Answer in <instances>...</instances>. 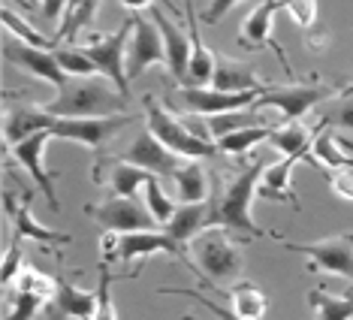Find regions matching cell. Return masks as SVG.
<instances>
[{
  "label": "cell",
  "mask_w": 353,
  "mask_h": 320,
  "mask_svg": "<svg viewBox=\"0 0 353 320\" xmlns=\"http://www.w3.org/2000/svg\"><path fill=\"white\" fill-rule=\"evenodd\" d=\"M260 94L266 91H221V88H208V85H184L179 88V103L181 112L190 115H218V112H232V109H251Z\"/></svg>",
  "instance_id": "11"
},
{
  "label": "cell",
  "mask_w": 353,
  "mask_h": 320,
  "mask_svg": "<svg viewBox=\"0 0 353 320\" xmlns=\"http://www.w3.org/2000/svg\"><path fill=\"white\" fill-rule=\"evenodd\" d=\"M121 3L127 6V10H133V12H139V10H148L154 0H121Z\"/></svg>",
  "instance_id": "47"
},
{
  "label": "cell",
  "mask_w": 353,
  "mask_h": 320,
  "mask_svg": "<svg viewBox=\"0 0 353 320\" xmlns=\"http://www.w3.org/2000/svg\"><path fill=\"white\" fill-rule=\"evenodd\" d=\"M58 118L49 115L43 106H25V103H15L3 112V139L6 146H15V142L28 139L39 130H52Z\"/></svg>",
  "instance_id": "21"
},
{
  "label": "cell",
  "mask_w": 353,
  "mask_h": 320,
  "mask_svg": "<svg viewBox=\"0 0 353 320\" xmlns=\"http://www.w3.org/2000/svg\"><path fill=\"white\" fill-rule=\"evenodd\" d=\"M15 290L37 293V296H43L46 302H52L54 293H58V281L49 278L46 272H39L37 266H21V272L15 275Z\"/></svg>",
  "instance_id": "33"
},
{
  "label": "cell",
  "mask_w": 353,
  "mask_h": 320,
  "mask_svg": "<svg viewBox=\"0 0 353 320\" xmlns=\"http://www.w3.org/2000/svg\"><path fill=\"white\" fill-rule=\"evenodd\" d=\"M335 97L332 85L320 82H296V85H272L266 94H260V100L254 103V109H278L284 121H299L302 115L314 112L320 103Z\"/></svg>",
  "instance_id": "7"
},
{
  "label": "cell",
  "mask_w": 353,
  "mask_h": 320,
  "mask_svg": "<svg viewBox=\"0 0 353 320\" xmlns=\"http://www.w3.org/2000/svg\"><path fill=\"white\" fill-rule=\"evenodd\" d=\"M54 118H91V115H121L127 97L103 73L73 76L58 88V97L39 103Z\"/></svg>",
  "instance_id": "1"
},
{
  "label": "cell",
  "mask_w": 353,
  "mask_h": 320,
  "mask_svg": "<svg viewBox=\"0 0 353 320\" xmlns=\"http://www.w3.org/2000/svg\"><path fill=\"white\" fill-rule=\"evenodd\" d=\"M326 127V121H320L314 127L302 124V121H284L281 127H272L269 133V146L278 148L284 157H308L311 146H314L317 133Z\"/></svg>",
  "instance_id": "23"
},
{
  "label": "cell",
  "mask_w": 353,
  "mask_h": 320,
  "mask_svg": "<svg viewBox=\"0 0 353 320\" xmlns=\"http://www.w3.org/2000/svg\"><path fill=\"white\" fill-rule=\"evenodd\" d=\"M205 118V127H208V136L214 142L227 133H236V130H245V127H260L266 124V115L260 109H232V112H218V115H203Z\"/></svg>",
  "instance_id": "28"
},
{
  "label": "cell",
  "mask_w": 353,
  "mask_h": 320,
  "mask_svg": "<svg viewBox=\"0 0 353 320\" xmlns=\"http://www.w3.org/2000/svg\"><path fill=\"white\" fill-rule=\"evenodd\" d=\"M54 54H58V61H61V67H63V73L67 76H94V73H100L97 63L88 58L79 46H58Z\"/></svg>",
  "instance_id": "36"
},
{
  "label": "cell",
  "mask_w": 353,
  "mask_h": 320,
  "mask_svg": "<svg viewBox=\"0 0 353 320\" xmlns=\"http://www.w3.org/2000/svg\"><path fill=\"white\" fill-rule=\"evenodd\" d=\"M227 296H230V311L236 320H263L269 308V296L251 281H236V287Z\"/></svg>",
  "instance_id": "27"
},
{
  "label": "cell",
  "mask_w": 353,
  "mask_h": 320,
  "mask_svg": "<svg viewBox=\"0 0 353 320\" xmlns=\"http://www.w3.org/2000/svg\"><path fill=\"white\" fill-rule=\"evenodd\" d=\"M3 61L10 63V67L21 70V73L49 82L52 88H61L70 79L67 73H63V67H61L54 49H39V46H30V43H25V39H19L15 34L3 37Z\"/></svg>",
  "instance_id": "10"
},
{
  "label": "cell",
  "mask_w": 353,
  "mask_h": 320,
  "mask_svg": "<svg viewBox=\"0 0 353 320\" xmlns=\"http://www.w3.org/2000/svg\"><path fill=\"white\" fill-rule=\"evenodd\" d=\"M25 3H28V6H30V3H37V0H25Z\"/></svg>",
  "instance_id": "48"
},
{
  "label": "cell",
  "mask_w": 353,
  "mask_h": 320,
  "mask_svg": "<svg viewBox=\"0 0 353 320\" xmlns=\"http://www.w3.org/2000/svg\"><path fill=\"white\" fill-rule=\"evenodd\" d=\"M278 242H284L281 236H275ZM284 248L290 251H299V254H308L311 263L323 272H332V275H341L353 281V236H329V239H320V242H311V245H299V242H284Z\"/></svg>",
  "instance_id": "14"
},
{
  "label": "cell",
  "mask_w": 353,
  "mask_h": 320,
  "mask_svg": "<svg viewBox=\"0 0 353 320\" xmlns=\"http://www.w3.org/2000/svg\"><path fill=\"white\" fill-rule=\"evenodd\" d=\"M239 3H242V0H208V10L203 12V21L205 25H218V21H223V15Z\"/></svg>",
  "instance_id": "44"
},
{
  "label": "cell",
  "mask_w": 353,
  "mask_h": 320,
  "mask_svg": "<svg viewBox=\"0 0 353 320\" xmlns=\"http://www.w3.org/2000/svg\"><path fill=\"white\" fill-rule=\"evenodd\" d=\"M269 133L272 127L269 124H260V127H245V130H236V133H227L218 139V148L221 154H236L242 157L248 154L254 146H260V142H269Z\"/></svg>",
  "instance_id": "32"
},
{
  "label": "cell",
  "mask_w": 353,
  "mask_h": 320,
  "mask_svg": "<svg viewBox=\"0 0 353 320\" xmlns=\"http://www.w3.org/2000/svg\"><path fill=\"white\" fill-rule=\"evenodd\" d=\"M154 63H166V49H163V37L160 28L154 25V19H142L139 12H133V30H130V43H127V79L136 82L148 67Z\"/></svg>",
  "instance_id": "12"
},
{
  "label": "cell",
  "mask_w": 353,
  "mask_h": 320,
  "mask_svg": "<svg viewBox=\"0 0 353 320\" xmlns=\"http://www.w3.org/2000/svg\"><path fill=\"white\" fill-rule=\"evenodd\" d=\"M208 218H212V206L208 203H181L170 218V223H166V233L181 251H188V245L203 230H208Z\"/></svg>",
  "instance_id": "22"
},
{
  "label": "cell",
  "mask_w": 353,
  "mask_h": 320,
  "mask_svg": "<svg viewBox=\"0 0 353 320\" xmlns=\"http://www.w3.org/2000/svg\"><path fill=\"white\" fill-rule=\"evenodd\" d=\"M170 254V257L181 260L188 269H196V263L188 257V254L181 251L179 245L170 239V233H157V230H136V233H106L103 236V260L112 263V260H124V263H145L148 257H154V254Z\"/></svg>",
  "instance_id": "4"
},
{
  "label": "cell",
  "mask_w": 353,
  "mask_h": 320,
  "mask_svg": "<svg viewBox=\"0 0 353 320\" xmlns=\"http://www.w3.org/2000/svg\"><path fill=\"white\" fill-rule=\"evenodd\" d=\"M154 172L142 170V166L130 163V160H109V163H97V170H94V179L100 181V185H106L112 190V197H136L142 188L148 185V179Z\"/></svg>",
  "instance_id": "19"
},
{
  "label": "cell",
  "mask_w": 353,
  "mask_h": 320,
  "mask_svg": "<svg viewBox=\"0 0 353 320\" xmlns=\"http://www.w3.org/2000/svg\"><path fill=\"white\" fill-rule=\"evenodd\" d=\"M139 121V115H91V118H58L52 127L54 139H70L88 148H103L109 139H115L124 127Z\"/></svg>",
  "instance_id": "8"
},
{
  "label": "cell",
  "mask_w": 353,
  "mask_h": 320,
  "mask_svg": "<svg viewBox=\"0 0 353 320\" xmlns=\"http://www.w3.org/2000/svg\"><path fill=\"white\" fill-rule=\"evenodd\" d=\"M3 28L10 30V34H15L19 39H25V43L30 46H39V49H58V39H46L43 34H39L37 28H30L21 15H15L12 10H3Z\"/></svg>",
  "instance_id": "37"
},
{
  "label": "cell",
  "mask_w": 353,
  "mask_h": 320,
  "mask_svg": "<svg viewBox=\"0 0 353 320\" xmlns=\"http://www.w3.org/2000/svg\"><path fill=\"white\" fill-rule=\"evenodd\" d=\"M157 293H166V296H184V299H194V302H203V306L212 311V314H218L221 320H236L232 317V311H227V308H221L218 302L212 299V296H203L199 290H188V287H160Z\"/></svg>",
  "instance_id": "41"
},
{
  "label": "cell",
  "mask_w": 353,
  "mask_h": 320,
  "mask_svg": "<svg viewBox=\"0 0 353 320\" xmlns=\"http://www.w3.org/2000/svg\"><path fill=\"white\" fill-rule=\"evenodd\" d=\"M43 306H46L43 296L25 293V290H15L12 302H10V311H6V317H3V320H34V317H37V311L43 308Z\"/></svg>",
  "instance_id": "38"
},
{
  "label": "cell",
  "mask_w": 353,
  "mask_h": 320,
  "mask_svg": "<svg viewBox=\"0 0 353 320\" xmlns=\"http://www.w3.org/2000/svg\"><path fill=\"white\" fill-rule=\"evenodd\" d=\"M212 85L221 88V91H269L272 88V82H263L248 61H236L221 52H214Z\"/></svg>",
  "instance_id": "20"
},
{
  "label": "cell",
  "mask_w": 353,
  "mask_h": 320,
  "mask_svg": "<svg viewBox=\"0 0 353 320\" xmlns=\"http://www.w3.org/2000/svg\"><path fill=\"white\" fill-rule=\"evenodd\" d=\"M97 275H100V281H97V314H94V320H118L115 299H112V281H115V275H112L106 260H100Z\"/></svg>",
  "instance_id": "35"
},
{
  "label": "cell",
  "mask_w": 353,
  "mask_h": 320,
  "mask_svg": "<svg viewBox=\"0 0 353 320\" xmlns=\"http://www.w3.org/2000/svg\"><path fill=\"white\" fill-rule=\"evenodd\" d=\"M142 106H145L148 130L154 133L166 148H172L179 157H184V160H205V157H218L221 154L218 142L203 139L199 133H194L184 118L172 115V112H166L163 106H160L154 94H145V97H142Z\"/></svg>",
  "instance_id": "3"
},
{
  "label": "cell",
  "mask_w": 353,
  "mask_h": 320,
  "mask_svg": "<svg viewBox=\"0 0 353 320\" xmlns=\"http://www.w3.org/2000/svg\"><path fill=\"white\" fill-rule=\"evenodd\" d=\"M227 233L230 230H223V227H208L190 242V254H194L199 275L214 278L218 284L236 281V278L242 275V266H245L242 248L232 242Z\"/></svg>",
  "instance_id": "5"
},
{
  "label": "cell",
  "mask_w": 353,
  "mask_h": 320,
  "mask_svg": "<svg viewBox=\"0 0 353 320\" xmlns=\"http://www.w3.org/2000/svg\"><path fill=\"white\" fill-rule=\"evenodd\" d=\"M118 157L130 160V163L142 166V170H148V172H154V175H170V179L179 172V166H181V160H184V157L175 154L172 148H166L163 142H160L157 136L148 130V127L139 136H136V139Z\"/></svg>",
  "instance_id": "15"
},
{
  "label": "cell",
  "mask_w": 353,
  "mask_h": 320,
  "mask_svg": "<svg viewBox=\"0 0 353 320\" xmlns=\"http://www.w3.org/2000/svg\"><path fill=\"white\" fill-rule=\"evenodd\" d=\"M329 175V188L332 194L344 199V203H353V166H339V170H326Z\"/></svg>",
  "instance_id": "43"
},
{
  "label": "cell",
  "mask_w": 353,
  "mask_h": 320,
  "mask_svg": "<svg viewBox=\"0 0 353 320\" xmlns=\"http://www.w3.org/2000/svg\"><path fill=\"white\" fill-rule=\"evenodd\" d=\"M263 170H266L263 163H251V166H245L236 179H230L223 194L212 203L208 227H223V230H230V233H245L251 239H263V230L256 227L251 218V199L256 197Z\"/></svg>",
  "instance_id": "2"
},
{
  "label": "cell",
  "mask_w": 353,
  "mask_h": 320,
  "mask_svg": "<svg viewBox=\"0 0 353 320\" xmlns=\"http://www.w3.org/2000/svg\"><path fill=\"white\" fill-rule=\"evenodd\" d=\"M323 121L353 133V91H347L341 100H332V106H329V112L323 115Z\"/></svg>",
  "instance_id": "40"
},
{
  "label": "cell",
  "mask_w": 353,
  "mask_h": 320,
  "mask_svg": "<svg viewBox=\"0 0 353 320\" xmlns=\"http://www.w3.org/2000/svg\"><path fill=\"white\" fill-rule=\"evenodd\" d=\"M67 3L70 0H39V15L49 21H61L67 12Z\"/></svg>",
  "instance_id": "45"
},
{
  "label": "cell",
  "mask_w": 353,
  "mask_h": 320,
  "mask_svg": "<svg viewBox=\"0 0 353 320\" xmlns=\"http://www.w3.org/2000/svg\"><path fill=\"white\" fill-rule=\"evenodd\" d=\"M302 157H284L278 163H272L263 170V179H260V188L256 194L260 199H275V203H290L293 209H299V197L293 190V166L299 163Z\"/></svg>",
  "instance_id": "24"
},
{
  "label": "cell",
  "mask_w": 353,
  "mask_h": 320,
  "mask_svg": "<svg viewBox=\"0 0 353 320\" xmlns=\"http://www.w3.org/2000/svg\"><path fill=\"white\" fill-rule=\"evenodd\" d=\"M172 181L181 203H208V175L199 166V160H184Z\"/></svg>",
  "instance_id": "29"
},
{
  "label": "cell",
  "mask_w": 353,
  "mask_h": 320,
  "mask_svg": "<svg viewBox=\"0 0 353 320\" xmlns=\"http://www.w3.org/2000/svg\"><path fill=\"white\" fill-rule=\"evenodd\" d=\"M278 10H281L278 0H260V3L248 12V19L242 25V39H239V43H242L245 49H260V46H269V49L281 58V63H284L287 73H293L290 63H287L284 49H281V46L275 43V37H272V25H275V12Z\"/></svg>",
  "instance_id": "18"
},
{
  "label": "cell",
  "mask_w": 353,
  "mask_h": 320,
  "mask_svg": "<svg viewBox=\"0 0 353 320\" xmlns=\"http://www.w3.org/2000/svg\"><path fill=\"white\" fill-rule=\"evenodd\" d=\"M329 43H332V37H329V34H317V37H308V39H305V46H308V49H326V46Z\"/></svg>",
  "instance_id": "46"
},
{
  "label": "cell",
  "mask_w": 353,
  "mask_h": 320,
  "mask_svg": "<svg viewBox=\"0 0 353 320\" xmlns=\"http://www.w3.org/2000/svg\"><path fill=\"white\" fill-rule=\"evenodd\" d=\"M151 19L160 28V37H163V49H166V70L179 85H188V67H190V54H194V43H190V34L181 30L170 15H163L160 6H151Z\"/></svg>",
  "instance_id": "16"
},
{
  "label": "cell",
  "mask_w": 353,
  "mask_h": 320,
  "mask_svg": "<svg viewBox=\"0 0 353 320\" xmlns=\"http://www.w3.org/2000/svg\"><path fill=\"white\" fill-rule=\"evenodd\" d=\"M97 10H100V0H82V3L73 6L70 12H63L61 28H58V34H54V39H58L61 46H63V39H67V43H73V39L82 34L85 28L94 25V19H97Z\"/></svg>",
  "instance_id": "31"
},
{
  "label": "cell",
  "mask_w": 353,
  "mask_h": 320,
  "mask_svg": "<svg viewBox=\"0 0 353 320\" xmlns=\"http://www.w3.org/2000/svg\"><path fill=\"white\" fill-rule=\"evenodd\" d=\"M353 142H347L344 136L332 133V130H320L314 146H311V154L308 160L317 166H323V170H339V166H353V151H347Z\"/></svg>",
  "instance_id": "26"
},
{
  "label": "cell",
  "mask_w": 353,
  "mask_h": 320,
  "mask_svg": "<svg viewBox=\"0 0 353 320\" xmlns=\"http://www.w3.org/2000/svg\"><path fill=\"white\" fill-rule=\"evenodd\" d=\"M281 10L290 12V19L299 28H314L317 25V0H278Z\"/></svg>",
  "instance_id": "39"
},
{
  "label": "cell",
  "mask_w": 353,
  "mask_h": 320,
  "mask_svg": "<svg viewBox=\"0 0 353 320\" xmlns=\"http://www.w3.org/2000/svg\"><path fill=\"white\" fill-rule=\"evenodd\" d=\"M54 139L52 130H39L34 136H28V139L15 142L10 146V154L19 166H25L30 172V181H37V188L43 190L46 203L52 206L54 212H61V203H58V194H54V172L46 170V146Z\"/></svg>",
  "instance_id": "13"
},
{
  "label": "cell",
  "mask_w": 353,
  "mask_h": 320,
  "mask_svg": "<svg viewBox=\"0 0 353 320\" xmlns=\"http://www.w3.org/2000/svg\"><path fill=\"white\" fill-rule=\"evenodd\" d=\"M54 317H76V320H94L97 314V290H82L73 281H58V293L52 299Z\"/></svg>",
  "instance_id": "25"
},
{
  "label": "cell",
  "mask_w": 353,
  "mask_h": 320,
  "mask_svg": "<svg viewBox=\"0 0 353 320\" xmlns=\"http://www.w3.org/2000/svg\"><path fill=\"white\" fill-rule=\"evenodd\" d=\"M30 197L34 194L25 190V194H21V203H19L12 190L3 194V212H6V218L12 221V236H19L21 242H25V239H34V242H39V245H70L67 233L43 227V223L30 214Z\"/></svg>",
  "instance_id": "17"
},
{
  "label": "cell",
  "mask_w": 353,
  "mask_h": 320,
  "mask_svg": "<svg viewBox=\"0 0 353 320\" xmlns=\"http://www.w3.org/2000/svg\"><path fill=\"white\" fill-rule=\"evenodd\" d=\"M130 30H133V15L124 19L118 34H91L85 43H79V49L97 63V70L103 76L112 79V85L127 100H130V79H127V43H130Z\"/></svg>",
  "instance_id": "6"
},
{
  "label": "cell",
  "mask_w": 353,
  "mask_h": 320,
  "mask_svg": "<svg viewBox=\"0 0 353 320\" xmlns=\"http://www.w3.org/2000/svg\"><path fill=\"white\" fill-rule=\"evenodd\" d=\"M19 272H21V239L12 236V242L6 245V251H3V266H0V281H3V287L12 284Z\"/></svg>",
  "instance_id": "42"
},
{
  "label": "cell",
  "mask_w": 353,
  "mask_h": 320,
  "mask_svg": "<svg viewBox=\"0 0 353 320\" xmlns=\"http://www.w3.org/2000/svg\"><path fill=\"white\" fill-rule=\"evenodd\" d=\"M85 214L94 218L106 233H136V230H154L157 218L151 214L148 203L136 197H112L106 203L85 206Z\"/></svg>",
  "instance_id": "9"
},
{
  "label": "cell",
  "mask_w": 353,
  "mask_h": 320,
  "mask_svg": "<svg viewBox=\"0 0 353 320\" xmlns=\"http://www.w3.org/2000/svg\"><path fill=\"white\" fill-rule=\"evenodd\" d=\"M145 203H148L151 214L157 218V223H170L175 209H179V206L172 203V197L166 194L163 188H160V175H151V179H148V185H145Z\"/></svg>",
  "instance_id": "34"
},
{
  "label": "cell",
  "mask_w": 353,
  "mask_h": 320,
  "mask_svg": "<svg viewBox=\"0 0 353 320\" xmlns=\"http://www.w3.org/2000/svg\"><path fill=\"white\" fill-rule=\"evenodd\" d=\"M308 306L317 311L320 320H350L353 317V290L350 293H329L314 287L308 293Z\"/></svg>",
  "instance_id": "30"
}]
</instances>
